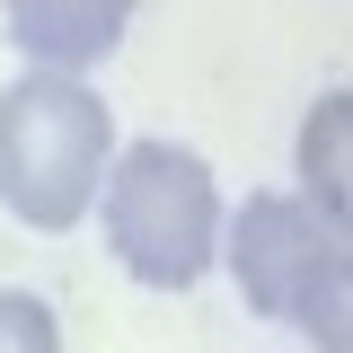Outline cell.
Instances as JSON below:
<instances>
[{"label":"cell","mask_w":353,"mask_h":353,"mask_svg":"<svg viewBox=\"0 0 353 353\" xmlns=\"http://www.w3.org/2000/svg\"><path fill=\"white\" fill-rule=\"evenodd\" d=\"M0 353H62V318L36 292H0Z\"/></svg>","instance_id":"8992f818"},{"label":"cell","mask_w":353,"mask_h":353,"mask_svg":"<svg viewBox=\"0 0 353 353\" xmlns=\"http://www.w3.org/2000/svg\"><path fill=\"white\" fill-rule=\"evenodd\" d=\"M106 248L141 292H194L221 256V185L185 141H124L106 159Z\"/></svg>","instance_id":"3957f363"},{"label":"cell","mask_w":353,"mask_h":353,"mask_svg":"<svg viewBox=\"0 0 353 353\" xmlns=\"http://www.w3.org/2000/svg\"><path fill=\"white\" fill-rule=\"evenodd\" d=\"M0 18H9V44L27 53V71L80 80L124 44L132 0H0Z\"/></svg>","instance_id":"277c9868"},{"label":"cell","mask_w":353,"mask_h":353,"mask_svg":"<svg viewBox=\"0 0 353 353\" xmlns=\"http://www.w3.org/2000/svg\"><path fill=\"white\" fill-rule=\"evenodd\" d=\"M221 256L248 318H283L318 336V353H353V248L345 221H327L309 194H248L221 230Z\"/></svg>","instance_id":"6da1fadb"},{"label":"cell","mask_w":353,"mask_h":353,"mask_svg":"<svg viewBox=\"0 0 353 353\" xmlns=\"http://www.w3.org/2000/svg\"><path fill=\"white\" fill-rule=\"evenodd\" d=\"M115 159V115L88 80L27 71L0 88V203L27 230H80Z\"/></svg>","instance_id":"7a4b0ae2"},{"label":"cell","mask_w":353,"mask_h":353,"mask_svg":"<svg viewBox=\"0 0 353 353\" xmlns=\"http://www.w3.org/2000/svg\"><path fill=\"white\" fill-rule=\"evenodd\" d=\"M345 124H353V97L345 88H327L318 106H309V124H301V176H309V203L327 221H345Z\"/></svg>","instance_id":"5b68a950"}]
</instances>
